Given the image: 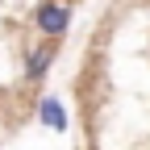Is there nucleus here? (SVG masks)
Wrapping results in <instances>:
<instances>
[{
    "label": "nucleus",
    "instance_id": "3",
    "mask_svg": "<svg viewBox=\"0 0 150 150\" xmlns=\"http://www.w3.org/2000/svg\"><path fill=\"white\" fill-rule=\"evenodd\" d=\"M38 121L46 129H54V134H67V104L54 96V92H46V96L38 100Z\"/></svg>",
    "mask_w": 150,
    "mask_h": 150
},
{
    "label": "nucleus",
    "instance_id": "1",
    "mask_svg": "<svg viewBox=\"0 0 150 150\" xmlns=\"http://www.w3.org/2000/svg\"><path fill=\"white\" fill-rule=\"evenodd\" d=\"M75 21V8L71 4H59V0H42V4H33V29L42 33V38H63Z\"/></svg>",
    "mask_w": 150,
    "mask_h": 150
},
{
    "label": "nucleus",
    "instance_id": "2",
    "mask_svg": "<svg viewBox=\"0 0 150 150\" xmlns=\"http://www.w3.org/2000/svg\"><path fill=\"white\" fill-rule=\"evenodd\" d=\"M54 42H38V46H29L25 50V83L29 88H38V83H46V75H50V67H54Z\"/></svg>",
    "mask_w": 150,
    "mask_h": 150
}]
</instances>
